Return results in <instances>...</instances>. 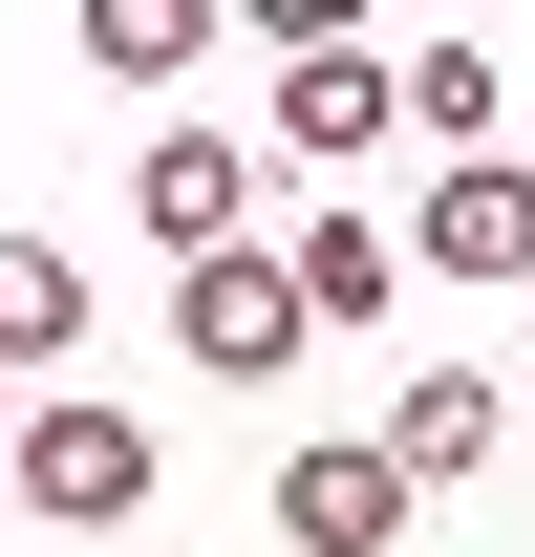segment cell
Returning a JSON list of instances; mask_svg holds the SVG:
<instances>
[{
    "mask_svg": "<svg viewBox=\"0 0 535 557\" xmlns=\"http://www.w3.org/2000/svg\"><path fill=\"white\" fill-rule=\"evenodd\" d=\"M0 472H22V515H65V536H108V515H150V429L108 408V386H43V408L0 429Z\"/></svg>",
    "mask_w": 535,
    "mask_h": 557,
    "instance_id": "1",
    "label": "cell"
},
{
    "mask_svg": "<svg viewBox=\"0 0 535 557\" xmlns=\"http://www.w3.org/2000/svg\"><path fill=\"white\" fill-rule=\"evenodd\" d=\"M172 344H194V364H214V386H278V364L322 344V322H300V278H278V258H258V236H214V258H194V278H172Z\"/></svg>",
    "mask_w": 535,
    "mask_h": 557,
    "instance_id": "2",
    "label": "cell"
},
{
    "mask_svg": "<svg viewBox=\"0 0 535 557\" xmlns=\"http://www.w3.org/2000/svg\"><path fill=\"white\" fill-rule=\"evenodd\" d=\"M129 236H150V258L258 236V150H236V129H150V150H129Z\"/></svg>",
    "mask_w": 535,
    "mask_h": 557,
    "instance_id": "3",
    "label": "cell"
},
{
    "mask_svg": "<svg viewBox=\"0 0 535 557\" xmlns=\"http://www.w3.org/2000/svg\"><path fill=\"white\" fill-rule=\"evenodd\" d=\"M278 150H300V172H364V150L407 129L386 108V44H278V108H258Z\"/></svg>",
    "mask_w": 535,
    "mask_h": 557,
    "instance_id": "4",
    "label": "cell"
},
{
    "mask_svg": "<svg viewBox=\"0 0 535 557\" xmlns=\"http://www.w3.org/2000/svg\"><path fill=\"white\" fill-rule=\"evenodd\" d=\"M407 515H428V493H407L364 429H343V450H278V557H386Z\"/></svg>",
    "mask_w": 535,
    "mask_h": 557,
    "instance_id": "5",
    "label": "cell"
},
{
    "mask_svg": "<svg viewBox=\"0 0 535 557\" xmlns=\"http://www.w3.org/2000/svg\"><path fill=\"white\" fill-rule=\"evenodd\" d=\"M428 278H535V172L514 150H450L428 172Z\"/></svg>",
    "mask_w": 535,
    "mask_h": 557,
    "instance_id": "6",
    "label": "cell"
},
{
    "mask_svg": "<svg viewBox=\"0 0 535 557\" xmlns=\"http://www.w3.org/2000/svg\"><path fill=\"white\" fill-rule=\"evenodd\" d=\"M493 429H514V386H493V364H428V386H407V408H386V429H364V450H386V472H407V493H450V472H471V450H493Z\"/></svg>",
    "mask_w": 535,
    "mask_h": 557,
    "instance_id": "7",
    "label": "cell"
},
{
    "mask_svg": "<svg viewBox=\"0 0 535 557\" xmlns=\"http://www.w3.org/2000/svg\"><path fill=\"white\" fill-rule=\"evenodd\" d=\"M278 278H300V322H386V300H407V236H386V214H300Z\"/></svg>",
    "mask_w": 535,
    "mask_h": 557,
    "instance_id": "8",
    "label": "cell"
},
{
    "mask_svg": "<svg viewBox=\"0 0 535 557\" xmlns=\"http://www.w3.org/2000/svg\"><path fill=\"white\" fill-rule=\"evenodd\" d=\"M214 44H236L214 0H86V65H108V86H194Z\"/></svg>",
    "mask_w": 535,
    "mask_h": 557,
    "instance_id": "9",
    "label": "cell"
},
{
    "mask_svg": "<svg viewBox=\"0 0 535 557\" xmlns=\"http://www.w3.org/2000/svg\"><path fill=\"white\" fill-rule=\"evenodd\" d=\"M86 344V258L65 236H0V364H65Z\"/></svg>",
    "mask_w": 535,
    "mask_h": 557,
    "instance_id": "10",
    "label": "cell"
},
{
    "mask_svg": "<svg viewBox=\"0 0 535 557\" xmlns=\"http://www.w3.org/2000/svg\"><path fill=\"white\" fill-rule=\"evenodd\" d=\"M386 108L428 150H493V108H514V86H493V44H428V65H386Z\"/></svg>",
    "mask_w": 535,
    "mask_h": 557,
    "instance_id": "11",
    "label": "cell"
},
{
    "mask_svg": "<svg viewBox=\"0 0 535 557\" xmlns=\"http://www.w3.org/2000/svg\"><path fill=\"white\" fill-rule=\"evenodd\" d=\"M214 22H236V44H258V65H278V44H364L386 0H214Z\"/></svg>",
    "mask_w": 535,
    "mask_h": 557,
    "instance_id": "12",
    "label": "cell"
},
{
    "mask_svg": "<svg viewBox=\"0 0 535 557\" xmlns=\"http://www.w3.org/2000/svg\"><path fill=\"white\" fill-rule=\"evenodd\" d=\"M0 429H22V364H0Z\"/></svg>",
    "mask_w": 535,
    "mask_h": 557,
    "instance_id": "13",
    "label": "cell"
}]
</instances>
